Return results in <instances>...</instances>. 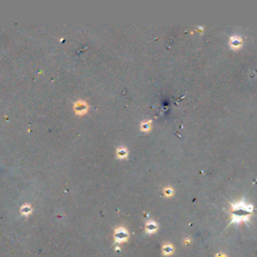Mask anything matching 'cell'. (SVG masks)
Wrapping results in <instances>:
<instances>
[{
  "mask_svg": "<svg viewBox=\"0 0 257 257\" xmlns=\"http://www.w3.org/2000/svg\"><path fill=\"white\" fill-rule=\"evenodd\" d=\"M142 128H143V130H148V124H143L142 125Z\"/></svg>",
  "mask_w": 257,
  "mask_h": 257,
  "instance_id": "cell-9",
  "label": "cell"
},
{
  "mask_svg": "<svg viewBox=\"0 0 257 257\" xmlns=\"http://www.w3.org/2000/svg\"><path fill=\"white\" fill-rule=\"evenodd\" d=\"M129 234L128 231H127L125 228H119L116 231V234H115V238H116V242L117 243H123L128 239Z\"/></svg>",
  "mask_w": 257,
  "mask_h": 257,
  "instance_id": "cell-2",
  "label": "cell"
},
{
  "mask_svg": "<svg viewBox=\"0 0 257 257\" xmlns=\"http://www.w3.org/2000/svg\"><path fill=\"white\" fill-rule=\"evenodd\" d=\"M117 154L120 158H124V157H126L127 155H128V152H127V150L125 148H122V149H119V150H117Z\"/></svg>",
  "mask_w": 257,
  "mask_h": 257,
  "instance_id": "cell-7",
  "label": "cell"
},
{
  "mask_svg": "<svg viewBox=\"0 0 257 257\" xmlns=\"http://www.w3.org/2000/svg\"><path fill=\"white\" fill-rule=\"evenodd\" d=\"M87 109H89V106H87V102H82V101H78L74 104L73 106V110H74L75 114L77 115H84L87 112Z\"/></svg>",
  "mask_w": 257,
  "mask_h": 257,
  "instance_id": "cell-3",
  "label": "cell"
},
{
  "mask_svg": "<svg viewBox=\"0 0 257 257\" xmlns=\"http://www.w3.org/2000/svg\"><path fill=\"white\" fill-rule=\"evenodd\" d=\"M157 228H158V226H157V224L155 223V222L153 221H150L149 223H147V226H146V230L148 233H153V232H155Z\"/></svg>",
  "mask_w": 257,
  "mask_h": 257,
  "instance_id": "cell-4",
  "label": "cell"
},
{
  "mask_svg": "<svg viewBox=\"0 0 257 257\" xmlns=\"http://www.w3.org/2000/svg\"><path fill=\"white\" fill-rule=\"evenodd\" d=\"M253 211V206L241 201L232 205V221L231 223H240L247 221Z\"/></svg>",
  "mask_w": 257,
  "mask_h": 257,
  "instance_id": "cell-1",
  "label": "cell"
},
{
  "mask_svg": "<svg viewBox=\"0 0 257 257\" xmlns=\"http://www.w3.org/2000/svg\"><path fill=\"white\" fill-rule=\"evenodd\" d=\"M173 247L170 246V245H166L165 247H164V253L165 254H171L173 252Z\"/></svg>",
  "mask_w": 257,
  "mask_h": 257,
  "instance_id": "cell-8",
  "label": "cell"
},
{
  "mask_svg": "<svg viewBox=\"0 0 257 257\" xmlns=\"http://www.w3.org/2000/svg\"><path fill=\"white\" fill-rule=\"evenodd\" d=\"M31 211H32V208L27 204L23 205V206L21 207V213H22L23 215H28Z\"/></svg>",
  "mask_w": 257,
  "mask_h": 257,
  "instance_id": "cell-6",
  "label": "cell"
},
{
  "mask_svg": "<svg viewBox=\"0 0 257 257\" xmlns=\"http://www.w3.org/2000/svg\"><path fill=\"white\" fill-rule=\"evenodd\" d=\"M242 40L240 37H238V36H234V37L231 38V40H230V43H231L232 46H234V47H237V46H239L241 44Z\"/></svg>",
  "mask_w": 257,
  "mask_h": 257,
  "instance_id": "cell-5",
  "label": "cell"
}]
</instances>
